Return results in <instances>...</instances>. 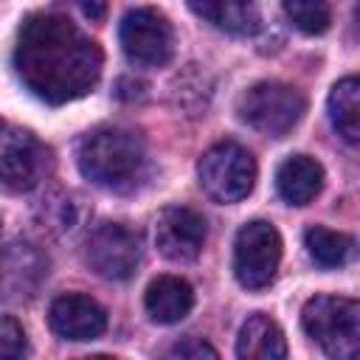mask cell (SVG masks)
I'll return each mask as SVG.
<instances>
[{
  "mask_svg": "<svg viewBox=\"0 0 360 360\" xmlns=\"http://www.w3.org/2000/svg\"><path fill=\"white\" fill-rule=\"evenodd\" d=\"M22 84L48 104L87 96L101 76V48L65 14H31L14 48Z\"/></svg>",
  "mask_w": 360,
  "mask_h": 360,
  "instance_id": "6da1fadb",
  "label": "cell"
},
{
  "mask_svg": "<svg viewBox=\"0 0 360 360\" xmlns=\"http://www.w3.org/2000/svg\"><path fill=\"white\" fill-rule=\"evenodd\" d=\"M79 172L98 188L115 194L138 191L149 177V155L143 141L118 127H98L79 141Z\"/></svg>",
  "mask_w": 360,
  "mask_h": 360,
  "instance_id": "7a4b0ae2",
  "label": "cell"
},
{
  "mask_svg": "<svg viewBox=\"0 0 360 360\" xmlns=\"http://www.w3.org/2000/svg\"><path fill=\"white\" fill-rule=\"evenodd\" d=\"M304 332L338 360H352L360 352V304L343 295H315L301 309Z\"/></svg>",
  "mask_w": 360,
  "mask_h": 360,
  "instance_id": "3957f363",
  "label": "cell"
},
{
  "mask_svg": "<svg viewBox=\"0 0 360 360\" xmlns=\"http://www.w3.org/2000/svg\"><path fill=\"white\" fill-rule=\"evenodd\" d=\"M197 177L202 191L217 202H239L250 194L256 183V160L253 155L233 143H214L197 163Z\"/></svg>",
  "mask_w": 360,
  "mask_h": 360,
  "instance_id": "277c9868",
  "label": "cell"
},
{
  "mask_svg": "<svg viewBox=\"0 0 360 360\" xmlns=\"http://www.w3.org/2000/svg\"><path fill=\"white\" fill-rule=\"evenodd\" d=\"M236 110H239V118L256 132L281 138L301 121L307 101L295 87L284 82H259L242 93Z\"/></svg>",
  "mask_w": 360,
  "mask_h": 360,
  "instance_id": "5b68a950",
  "label": "cell"
},
{
  "mask_svg": "<svg viewBox=\"0 0 360 360\" xmlns=\"http://www.w3.org/2000/svg\"><path fill=\"white\" fill-rule=\"evenodd\" d=\"M278 262H281V236L270 222L253 219L236 231L233 273L242 287L248 290L267 287L276 278Z\"/></svg>",
  "mask_w": 360,
  "mask_h": 360,
  "instance_id": "8992f818",
  "label": "cell"
},
{
  "mask_svg": "<svg viewBox=\"0 0 360 360\" xmlns=\"http://www.w3.org/2000/svg\"><path fill=\"white\" fill-rule=\"evenodd\" d=\"M48 172V149L42 141L17 127L0 124V186L20 194L39 186Z\"/></svg>",
  "mask_w": 360,
  "mask_h": 360,
  "instance_id": "52a82bcc",
  "label": "cell"
},
{
  "mask_svg": "<svg viewBox=\"0 0 360 360\" xmlns=\"http://www.w3.org/2000/svg\"><path fill=\"white\" fill-rule=\"evenodd\" d=\"M84 256L98 276L127 281L141 264V236L121 222H101L90 231Z\"/></svg>",
  "mask_w": 360,
  "mask_h": 360,
  "instance_id": "ba28073f",
  "label": "cell"
},
{
  "mask_svg": "<svg viewBox=\"0 0 360 360\" xmlns=\"http://www.w3.org/2000/svg\"><path fill=\"white\" fill-rule=\"evenodd\" d=\"M121 48L129 62L160 68L174 53V34L169 20L155 8H132L121 20Z\"/></svg>",
  "mask_w": 360,
  "mask_h": 360,
  "instance_id": "9c48e42d",
  "label": "cell"
},
{
  "mask_svg": "<svg viewBox=\"0 0 360 360\" xmlns=\"http://www.w3.org/2000/svg\"><path fill=\"white\" fill-rule=\"evenodd\" d=\"M48 278V256L34 242L0 248V301H28Z\"/></svg>",
  "mask_w": 360,
  "mask_h": 360,
  "instance_id": "30bf717a",
  "label": "cell"
},
{
  "mask_svg": "<svg viewBox=\"0 0 360 360\" xmlns=\"http://www.w3.org/2000/svg\"><path fill=\"white\" fill-rule=\"evenodd\" d=\"M205 236H208L205 219L186 205L163 208L158 222H155V245L172 262L197 259L202 245H205Z\"/></svg>",
  "mask_w": 360,
  "mask_h": 360,
  "instance_id": "8fae6325",
  "label": "cell"
},
{
  "mask_svg": "<svg viewBox=\"0 0 360 360\" xmlns=\"http://www.w3.org/2000/svg\"><path fill=\"white\" fill-rule=\"evenodd\" d=\"M48 323L65 340H96L107 329V312L98 301L79 292H68L51 304Z\"/></svg>",
  "mask_w": 360,
  "mask_h": 360,
  "instance_id": "7c38bea8",
  "label": "cell"
},
{
  "mask_svg": "<svg viewBox=\"0 0 360 360\" xmlns=\"http://www.w3.org/2000/svg\"><path fill=\"white\" fill-rule=\"evenodd\" d=\"M143 307L149 312V318L155 323H177L183 321L191 307H194V290L188 281L177 278V276H160L146 287L143 295Z\"/></svg>",
  "mask_w": 360,
  "mask_h": 360,
  "instance_id": "4fadbf2b",
  "label": "cell"
},
{
  "mask_svg": "<svg viewBox=\"0 0 360 360\" xmlns=\"http://www.w3.org/2000/svg\"><path fill=\"white\" fill-rule=\"evenodd\" d=\"M323 186V169L307 155L287 158L276 172V188L290 205H309Z\"/></svg>",
  "mask_w": 360,
  "mask_h": 360,
  "instance_id": "5bb4252c",
  "label": "cell"
},
{
  "mask_svg": "<svg viewBox=\"0 0 360 360\" xmlns=\"http://www.w3.org/2000/svg\"><path fill=\"white\" fill-rule=\"evenodd\" d=\"M188 8L233 37H250L259 31V8L253 0H188Z\"/></svg>",
  "mask_w": 360,
  "mask_h": 360,
  "instance_id": "9a60e30c",
  "label": "cell"
},
{
  "mask_svg": "<svg viewBox=\"0 0 360 360\" xmlns=\"http://www.w3.org/2000/svg\"><path fill=\"white\" fill-rule=\"evenodd\" d=\"M236 354L242 360H281L287 357V340L276 321L256 312L239 329Z\"/></svg>",
  "mask_w": 360,
  "mask_h": 360,
  "instance_id": "2e32d148",
  "label": "cell"
},
{
  "mask_svg": "<svg viewBox=\"0 0 360 360\" xmlns=\"http://www.w3.org/2000/svg\"><path fill=\"white\" fill-rule=\"evenodd\" d=\"M329 121L346 143H357L360 138V82L354 76H346L332 87Z\"/></svg>",
  "mask_w": 360,
  "mask_h": 360,
  "instance_id": "e0dca14e",
  "label": "cell"
},
{
  "mask_svg": "<svg viewBox=\"0 0 360 360\" xmlns=\"http://www.w3.org/2000/svg\"><path fill=\"white\" fill-rule=\"evenodd\" d=\"M304 245H307V253L312 256V262L321 267H343L354 253V239L349 233L329 231L321 225H315L304 233Z\"/></svg>",
  "mask_w": 360,
  "mask_h": 360,
  "instance_id": "ac0fdd59",
  "label": "cell"
},
{
  "mask_svg": "<svg viewBox=\"0 0 360 360\" xmlns=\"http://www.w3.org/2000/svg\"><path fill=\"white\" fill-rule=\"evenodd\" d=\"M287 20L304 34H323L332 22V11L326 0H281Z\"/></svg>",
  "mask_w": 360,
  "mask_h": 360,
  "instance_id": "d6986e66",
  "label": "cell"
},
{
  "mask_svg": "<svg viewBox=\"0 0 360 360\" xmlns=\"http://www.w3.org/2000/svg\"><path fill=\"white\" fill-rule=\"evenodd\" d=\"M22 354H25L22 326L14 318L0 315V357H22Z\"/></svg>",
  "mask_w": 360,
  "mask_h": 360,
  "instance_id": "ffe728a7",
  "label": "cell"
},
{
  "mask_svg": "<svg viewBox=\"0 0 360 360\" xmlns=\"http://www.w3.org/2000/svg\"><path fill=\"white\" fill-rule=\"evenodd\" d=\"M172 357H217V349H214L211 343H205V340L191 338V340L177 343V346L172 349Z\"/></svg>",
  "mask_w": 360,
  "mask_h": 360,
  "instance_id": "44dd1931",
  "label": "cell"
},
{
  "mask_svg": "<svg viewBox=\"0 0 360 360\" xmlns=\"http://www.w3.org/2000/svg\"><path fill=\"white\" fill-rule=\"evenodd\" d=\"M0 233H3V222H0Z\"/></svg>",
  "mask_w": 360,
  "mask_h": 360,
  "instance_id": "7402d4cb",
  "label": "cell"
}]
</instances>
